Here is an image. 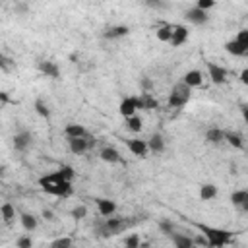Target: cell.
Instances as JSON below:
<instances>
[{"mask_svg": "<svg viewBox=\"0 0 248 248\" xmlns=\"http://www.w3.org/2000/svg\"><path fill=\"white\" fill-rule=\"evenodd\" d=\"M196 227L200 229V232L207 240V246H211V248H225L232 240V231H229V229L209 227V225H203V223H198Z\"/></svg>", "mask_w": 248, "mask_h": 248, "instance_id": "1", "label": "cell"}, {"mask_svg": "<svg viewBox=\"0 0 248 248\" xmlns=\"http://www.w3.org/2000/svg\"><path fill=\"white\" fill-rule=\"evenodd\" d=\"M128 227V223L122 219V217H107L103 219V223L97 225V232L103 236V238H108V236H116L120 234L124 229Z\"/></svg>", "mask_w": 248, "mask_h": 248, "instance_id": "2", "label": "cell"}, {"mask_svg": "<svg viewBox=\"0 0 248 248\" xmlns=\"http://www.w3.org/2000/svg\"><path fill=\"white\" fill-rule=\"evenodd\" d=\"M190 97H192V89L180 81V83H176V85L172 87V91H170V95H169V107L180 108V107H184V105L190 101Z\"/></svg>", "mask_w": 248, "mask_h": 248, "instance_id": "3", "label": "cell"}, {"mask_svg": "<svg viewBox=\"0 0 248 248\" xmlns=\"http://www.w3.org/2000/svg\"><path fill=\"white\" fill-rule=\"evenodd\" d=\"M41 190L50 194V196H56V198H70L74 188H72V182H54V184H41Z\"/></svg>", "mask_w": 248, "mask_h": 248, "instance_id": "4", "label": "cell"}, {"mask_svg": "<svg viewBox=\"0 0 248 248\" xmlns=\"http://www.w3.org/2000/svg\"><path fill=\"white\" fill-rule=\"evenodd\" d=\"M95 145V138H70L68 140V147L74 155H83L85 151H89Z\"/></svg>", "mask_w": 248, "mask_h": 248, "instance_id": "5", "label": "cell"}, {"mask_svg": "<svg viewBox=\"0 0 248 248\" xmlns=\"http://www.w3.org/2000/svg\"><path fill=\"white\" fill-rule=\"evenodd\" d=\"M205 66H207V74H209L211 83L221 85V83H225V81L229 79V72H227L223 66H219V64H215V62H207Z\"/></svg>", "mask_w": 248, "mask_h": 248, "instance_id": "6", "label": "cell"}, {"mask_svg": "<svg viewBox=\"0 0 248 248\" xmlns=\"http://www.w3.org/2000/svg\"><path fill=\"white\" fill-rule=\"evenodd\" d=\"M95 203H97L99 215H101L103 219L112 217V215L116 213V209H118V207H116V202H112V200H108V198H97Z\"/></svg>", "mask_w": 248, "mask_h": 248, "instance_id": "7", "label": "cell"}, {"mask_svg": "<svg viewBox=\"0 0 248 248\" xmlns=\"http://www.w3.org/2000/svg\"><path fill=\"white\" fill-rule=\"evenodd\" d=\"M184 17H186L190 23H194V25H205V23L209 21L207 12H202V10L196 8V6H192L190 10H186V12H184Z\"/></svg>", "mask_w": 248, "mask_h": 248, "instance_id": "8", "label": "cell"}, {"mask_svg": "<svg viewBox=\"0 0 248 248\" xmlns=\"http://www.w3.org/2000/svg\"><path fill=\"white\" fill-rule=\"evenodd\" d=\"M136 110H138L136 95H128V97H124V99L120 101V105H118V112H120L124 118L134 116V114H136Z\"/></svg>", "mask_w": 248, "mask_h": 248, "instance_id": "9", "label": "cell"}, {"mask_svg": "<svg viewBox=\"0 0 248 248\" xmlns=\"http://www.w3.org/2000/svg\"><path fill=\"white\" fill-rule=\"evenodd\" d=\"M37 68H39V72H41L43 76H46V78H50V79H58V78H60V68H58V64L52 62V60H41V62L37 64Z\"/></svg>", "mask_w": 248, "mask_h": 248, "instance_id": "10", "label": "cell"}, {"mask_svg": "<svg viewBox=\"0 0 248 248\" xmlns=\"http://www.w3.org/2000/svg\"><path fill=\"white\" fill-rule=\"evenodd\" d=\"M136 103H138V108H140V110H153V108H159V101H157L151 93L136 95Z\"/></svg>", "mask_w": 248, "mask_h": 248, "instance_id": "11", "label": "cell"}, {"mask_svg": "<svg viewBox=\"0 0 248 248\" xmlns=\"http://www.w3.org/2000/svg\"><path fill=\"white\" fill-rule=\"evenodd\" d=\"M126 145H128L130 153L136 155V157H145L147 151H149L147 140H126Z\"/></svg>", "mask_w": 248, "mask_h": 248, "instance_id": "12", "label": "cell"}, {"mask_svg": "<svg viewBox=\"0 0 248 248\" xmlns=\"http://www.w3.org/2000/svg\"><path fill=\"white\" fill-rule=\"evenodd\" d=\"M31 143H33V136L29 132H19L14 136V149L16 151H27Z\"/></svg>", "mask_w": 248, "mask_h": 248, "instance_id": "13", "label": "cell"}, {"mask_svg": "<svg viewBox=\"0 0 248 248\" xmlns=\"http://www.w3.org/2000/svg\"><path fill=\"white\" fill-rule=\"evenodd\" d=\"M99 157H101V161H105V163H108V165H114V163H120V161H122L118 149H116V147H110V145L103 147V149L99 151Z\"/></svg>", "mask_w": 248, "mask_h": 248, "instance_id": "14", "label": "cell"}, {"mask_svg": "<svg viewBox=\"0 0 248 248\" xmlns=\"http://www.w3.org/2000/svg\"><path fill=\"white\" fill-rule=\"evenodd\" d=\"M170 236V240H172V244H174V248H194L196 246V242H194V238L192 236H188V234H182V232H172V234H169Z\"/></svg>", "mask_w": 248, "mask_h": 248, "instance_id": "15", "label": "cell"}, {"mask_svg": "<svg viewBox=\"0 0 248 248\" xmlns=\"http://www.w3.org/2000/svg\"><path fill=\"white\" fill-rule=\"evenodd\" d=\"M64 136L70 140V138H87L89 134H87L85 126L76 124V122H70V124H66V128H64Z\"/></svg>", "mask_w": 248, "mask_h": 248, "instance_id": "16", "label": "cell"}, {"mask_svg": "<svg viewBox=\"0 0 248 248\" xmlns=\"http://www.w3.org/2000/svg\"><path fill=\"white\" fill-rule=\"evenodd\" d=\"M188 29L184 27V25H174V33H172V39H170V46H180V45H184L186 41H188Z\"/></svg>", "mask_w": 248, "mask_h": 248, "instance_id": "17", "label": "cell"}, {"mask_svg": "<svg viewBox=\"0 0 248 248\" xmlns=\"http://www.w3.org/2000/svg\"><path fill=\"white\" fill-rule=\"evenodd\" d=\"M128 33H130V27L128 25H112V27H108L103 33V37L105 39H120V37H126Z\"/></svg>", "mask_w": 248, "mask_h": 248, "instance_id": "18", "label": "cell"}, {"mask_svg": "<svg viewBox=\"0 0 248 248\" xmlns=\"http://www.w3.org/2000/svg\"><path fill=\"white\" fill-rule=\"evenodd\" d=\"M172 33H174V25H172V23H163V25L155 31V37H157V41H161V43H170Z\"/></svg>", "mask_w": 248, "mask_h": 248, "instance_id": "19", "label": "cell"}, {"mask_svg": "<svg viewBox=\"0 0 248 248\" xmlns=\"http://www.w3.org/2000/svg\"><path fill=\"white\" fill-rule=\"evenodd\" d=\"M182 83L188 85L190 89L202 85V72H200V70H190V72H186V74L182 76Z\"/></svg>", "mask_w": 248, "mask_h": 248, "instance_id": "20", "label": "cell"}, {"mask_svg": "<svg viewBox=\"0 0 248 248\" xmlns=\"http://www.w3.org/2000/svg\"><path fill=\"white\" fill-rule=\"evenodd\" d=\"M205 141L211 143V145H217V143L225 141V132L221 128H209L205 132Z\"/></svg>", "mask_w": 248, "mask_h": 248, "instance_id": "21", "label": "cell"}, {"mask_svg": "<svg viewBox=\"0 0 248 248\" xmlns=\"http://www.w3.org/2000/svg\"><path fill=\"white\" fill-rule=\"evenodd\" d=\"M147 145H149V151H153V153H163L165 151V140H163L161 134H153L147 140Z\"/></svg>", "mask_w": 248, "mask_h": 248, "instance_id": "22", "label": "cell"}, {"mask_svg": "<svg viewBox=\"0 0 248 248\" xmlns=\"http://www.w3.org/2000/svg\"><path fill=\"white\" fill-rule=\"evenodd\" d=\"M217 196V186L215 184H202L200 186V198L203 200V202H211L213 198Z\"/></svg>", "mask_w": 248, "mask_h": 248, "instance_id": "23", "label": "cell"}, {"mask_svg": "<svg viewBox=\"0 0 248 248\" xmlns=\"http://www.w3.org/2000/svg\"><path fill=\"white\" fill-rule=\"evenodd\" d=\"M0 213H2V221H4L6 225H10V223L16 219V207H14L10 202H4V203H2Z\"/></svg>", "mask_w": 248, "mask_h": 248, "instance_id": "24", "label": "cell"}, {"mask_svg": "<svg viewBox=\"0 0 248 248\" xmlns=\"http://www.w3.org/2000/svg\"><path fill=\"white\" fill-rule=\"evenodd\" d=\"M19 221H21V227L27 231V232H33L35 229H37V217L35 215H31V213H21L19 215Z\"/></svg>", "mask_w": 248, "mask_h": 248, "instance_id": "25", "label": "cell"}, {"mask_svg": "<svg viewBox=\"0 0 248 248\" xmlns=\"http://www.w3.org/2000/svg\"><path fill=\"white\" fill-rule=\"evenodd\" d=\"M124 124H126V128H128L130 132H134V134L141 132V128H143V120H141V116H138V114H134V116H130V118H124Z\"/></svg>", "mask_w": 248, "mask_h": 248, "instance_id": "26", "label": "cell"}, {"mask_svg": "<svg viewBox=\"0 0 248 248\" xmlns=\"http://www.w3.org/2000/svg\"><path fill=\"white\" fill-rule=\"evenodd\" d=\"M225 141H227L231 147H234V149H242V147H244V140H242V136L236 134V132H225Z\"/></svg>", "mask_w": 248, "mask_h": 248, "instance_id": "27", "label": "cell"}, {"mask_svg": "<svg viewBox=\"0 0 248 248\" xmlns=\"http://www.w3.org/2000/svg\"><path fill=\"white\" fill-rule=\"evenodd\" d=\"M225 50L229 52V54H232V56H246V50L232 39V41H227L225 43Z\"/></svg>", "mask_w": 248, "mask_h": 248, "instance_id": "28", "label": "cell"}, {"mask_svg": "<svg viewBox=\"0 0 248 248\" xmlns=\"http://www.w3.org/2000/svg\"><path fill=\"white\" fill-rule=\"evenodd\" d=\"M246 198H248V190H234V192L231 194V202H232V205L238 207V209H240V205L246 202Z\"/></svg>", "mask_w": 248, "mask_h": 248, "instance_id": "29", "label": "cell"}, {"mask_svg": "<svg viewBox=\"0 0 248 248\" xmlns=\"http://www.w3.org/2000/svg\"><path fill=\"white\" fill-rule=\"evenodd\" d=\"M33 107H35V112H37L39 116H43V118H48V116H50V108H48V105H46L43 99H37Z\"/></svg>", "mask_w": 248, "mask_h": 248, "instance_id": "30", "label": "cell"}, {"mask_svg": "<svg viewBox=\"0 0 248 248\" xmlns=\"http://www.w3.org/2000/svg\"><path fill=\"white\" fill-rule=\"evenodd\" d=\"M141 240H140V234L138 232H130L126 238H124V246L126 248H140Z\"/></svg>", "mask_w": 248, "mask_h": 248, "instance_id": "31", "label": "cell"}, {"mask_svg": "<svg viewBox=\"0 0 248 248\" xmlns=\"http://www.w3.org/2000/svg\"><path fill=\"white\" fill-rule=\"evenodd\" d=\"M234 41H236V43L246 50V56H248V29H240V31L236 33Z\"/></svg>", "mask_w": 248, "mask_h": 248, "instance_id": "32", "label": "cell"}, {"mask_svg": "<svg viewBox=\"0 0 248 248\" xmlns=\"http://www.w3.org/2000/svg\"><path fill=\"white\" fill-rule=\"evenodd\" d=\"M72 238L70 236H60V238H56V240H52L50 242V248H72Z\"/></svg>", "mask_w": 248, "mask_h": 248, "instance_id": "33", "label": "cell"}, {"mask_svg": "<svg viewBox=\"0 0 248 248\" xmlns=\"http://www.w3.org/2000/svg\"><path fill=\"white\" fill-rule=\"evenodd\" d=\"M76 221H79V219H83V217H87V207L83 205V203H79V205H76L74 209H72V213H70Z\"/></svg>", "mask_w": 248, "mask_h": 248, "instance_id": "34", "label": "cell"}, {"mask_svg": "<svg viewBox=\"0 0 248 248\" xmlns=\"http://www.w3.org/2000/svg\"><path fill=\"white\" fill-rule=\"evenodd\" d=\"M58 170L64 174V178H66L68 182H72V180H74V176H76V170H74V167H72V165H62Z\"/></svg>", "mask_w": 248, "mask_h": 248, "instance_id": "35", "label": "cell"}, {"mask_svg": "<svg viewBox=\"0 0 248 248\" xmlns=\"http://www.w3.org/2000/svg\"><path fill=\"white\" fill-rule=\"evenodd\" d=\"M16 244H17V248H33V240L29 234H21Z\"/></svg>", "mask_w": 248, "mask_h": 248, "instance_id": "36", "label": "cell"}, {"mask_svg": "<svg viewBox=\"0 0 248 248\" xmlns=\"http://www.w3.org/2000/svg\"><path fill=\"white\" fill-rule=\"evenodd\" d=\"M194 6H196V8H200L202 12H207V10H211V8L215 6V0H198Z\"/></svg>", "mask_w": 248, "mask_h": 248, "instance_id": "37", "label": "cell"}, {"mask_svg": "<svg viewBox=\"0 0 248 248\" xmlns=\"http://www.w3.org/2000/svg\"><path fill=\"white\" fill-rule=\"evenodd\" d=\"M159 227H161V231H163L165 234H172V232H174V227H172V223H170V221H161V225H159Z\"/></svg>", "mask_w": 248, "mask_h": 248, "instance_id": "38", "label": "cell"}, {"mask_svg": "<svg viewBox=\"0 0 248 248\" xmlns=\"http://www.w3.org/2000/svg\"><path fill=\"white\" fill-rule=\"evenodd\" d=\"M141 87H143V93H149V89L153 87V81L149 78H141Z\"/></svg>", "mask_w": 248, "mask_h": 248, "instance_id": "39", "label": "cell"}, {"mask_svg": "<svg viewBox=\"0 0 248 248\" xmlns=\"http://www.w3.org/2000/svg\"><path fill=\"white\" fill-rule=\"evenodd\" d=\"M238 79L244 83V85H248V68H244V70H240V74H238Z\"/></svg>", "mask_w": 248, "mask_h": 248, "instance_id": "40", "label": "cell"}, {"mask_svg": "<svg viewBox=\"0 0 248 248\" xmlns=\"http://www.w3.org/2000/svg\"><path fill=\"white\" fill-rule=\"evenodd\" d=\"M8 64H10V58H6V56L2 54V56H0V66H2V70H4V72H8V70H10V66H8Z\"/></svg>", "mask_w": 248, "mask_h": 248, "instance_id": "41", "label": "cell"}, {"mask_svg": "<svg viewBox=\"0 0 248 248\" xmlns=\"http://www.w3.org/2000/svg\"><path fill=\"white\" fill-rule=\"evenodd\" d=\"M43 217H45L46 221H54V213H52L50 209H43Z\"/></svg>", "mask_w": 248, "mask_h": 248, "instance_id": "42", "label": "cell"}, {"mask_svg": "<svg viewBox=\"0 0 248 248\" xmlns=\"http://www.w3.org/2000/svg\"><path fill=\"white\" fill-rule=\"evenodd\" d=\"M240 112H242V118H244V122L248 124V105H242V107H240Z\"/></svg>", "mask_w": 248, "mask_h": 248, "instance_id": "43", "label": "cell"}, {"mask_svg": "<svg viewBox=\"0 0 248 248\" xmlns=\"http://www.w3.org/2000/svg\"><path fill=\"white\" fill-rule=\"evenodd\" d=\"M0 101H2V105L10 103V97H8V93H6V91H2V93H0Z\"/></svg>", "mask_w": 248, "mask_h": 248, "instance_id": "44", "label": "cell"}, {"mask_svg": "<svg viewBox=\"0 0 248 248\" xmlns=\"http://www.w3.org/2000/svg\"><path fill=\"white\" fill-rule=\"evenodd\" d=\"M240 211H244V213H248V198H246V202L240 205Z\"/></svg>", "mask_w": 248, "mask_h": 248, "instance_id": "45", "label": "cell"}, {"mask_svg": "<svg viewBox=\"0 0 248 248\" xmlns=\"http://www.w3.org/2000/svg\"><path fill=\"white\" fill-rule=\"evenodd\" d=\"M124 248H126V246H124Z\"/></svg>", "mask_w": 248, "mask_h": 248, "instance_id": "46", "label": "cell"}]
</instances>
